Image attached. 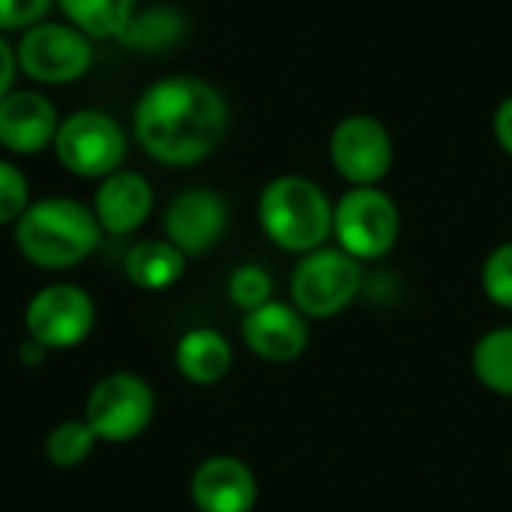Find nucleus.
Segmentation results:
<instances>
[{"instance_id":"nucleus-1","label":"nucleus","mask_w":512,"mask_h":512,"mask_svg":"<svg viewBox=\"0 0 512 512\" xmlns=\"http://www.w3.org/2000/svg\"><path fill=\"white\" fill-rule=\"evenodd\" d=\"M231 108L225 93L198 75H165L153 81L132 108V135L159 165L189 168L225 141Z\"/></svg>"},{"instance_id":"nucleus-2","label":"nucleus","mask_w":512,"mask_h":512,"mask_svg":"<svg viewBox=\"0 0 512 512\" xmlns=\"http://www.w3.org/2000/svg\"><path fill=\"white\" fill-rule=\"evenodd\" d=\"M12 237L21 258L33 267L69 270L96 252L102 228L93 216V207H87L84 201L48 195L30 201L21 219L12 225Z\"/></svg>"},{"instance_id":"nucleus-3","label":"nucleus","mask_w":512,"mask_h":512,"mask_svg":"<svg viewBox=\"0 0 512 512\" xmlns=\"http://www.w3.org/2000/svg\"><path fill=\"white\" fill-rule=\"evenodd\" d=\"M258 225L282 252L306 255L333 237V201L315 180L282 174L258 195Z\"/></svg>"},{"instance_id":"nucleus-4","label":"nucleus","mask_w":512,"mask_h":512,"mask_svg":"<svg viewBox=\"0 0 512 512\" xmlns=\"http://www.w3.org/2000/svg\"><path fill=\"white\" fill-rule=\"evenodd\" d=\"M291 303L303 318L327 321L345 312L363 291V264L339 246H321L300 255L291 270Z\"/></svg>"},{"instance_id":"nucleus-5","label":"nucleus","mask_w":512,"mask_h":512,"mask_svg":"<svg viewBox=\"0 0 512 512\" xmlns=\"http://www.w3.org/2000/svg\"><path fill=\"white\" fill-rule=\"evenodd\" d=\"M399 231V204L378 186H351L333 204V237L360 264L387 258L399 243Z\"/></svg>"},{"instance_id":"nucleus-6","label":"nucleus","mask_w":512,"mask_h":512,"mask_svg":"<svg viewBox=\"0 0 512 512\" xmlns=\"http://www.w3.org/2000/svg\"><path fill=\"white\" fill-rule=\"evenodd\" d=\"M51 150L63 171L81 180H102L120 171L126 159V132L108 111L78 108L69 117H60Z\"/></svg>"},{"instance_id":"nucleus-7","label":"nucleus","mask_w":512,"mask_h":512,"mask_svg":"<svg viewBox=\"0 0 512 512\" xmlns=\"http://www.w3.org/2000/svg\"><path fill=\"white\" fill-rule=\"evenodd\" d=\"M18 69L36 84L63 87L81 81L93 66V39L69 21H39L15 45Z\"/></svg>"},{"instance_id":"nucleus-8","label":"nucleus","mask_w":512,"mask_h":512,"mask_svg":"<svg viewBox=\"0 0 512 512\" xmlns=\"http://www.w3.org/2000/svg\"><path fill=\"white\" fill-rule=\"evenodd\" d=\"M156 399L150 384L132 372H111L93 384L84 402V423L105 444L135 441L153 420Z\"/></svg>"},{"instance_id":"nucleus-9","label":"nucleus","mask_w":512,"mask_h":512,"mask_svg":"<svg viewBox=\"0 0 512 512\" xmlns=\"http://www.w3.org/2000/svg\"><path fill=\"white\" fill-rule=\"evenodd\" d=\"M96 327L93 297L72 282H54L39 288L24 309L27 339L45 351H66L81 345Z\"/></svg>"},{"instance_id":"nucleus-10","label":"nucleus","mask_w":512,"mask_h":512,"mask_svg":"<svg viewBox=\"0 0 512 512\" xmlns=\"http://www.w3.org/2000/svg\"><path fill=\"white\" fill-rule=\"evenodd\" d=\"M396 159L393 135L375 114H348L330 132V162L351 186H378Z\"/></svg>"},{"instance_id":"nucleus-11","label":"nucleus","mask_w":512,"mask_h":512,"mask_svg":"<svg viewBox=\"0 0 512 512\" xmlns=\"http://www.w3.org/2000/svg\"><path fill=\"white\" fill-rule=\"evenodd\" d=\"M228 228V201L207 186L183 189L171 198L162 216V231L186 258L207 255Z\"/></svg>"},{"instance_id":"nucleus-12","label":"nucleus","mask_w":512,"mask_h":512,"mask_svg":"<svg viewBox=\"0 0 512 512\" xmlns=\"http://www.w3.org/2000/svg\"><path fill=\"white\" fill-rule=\"evenodd\" d=\"M57 126V105L39 90L15 87L0 99V147L15 156H36L48 150Z\"/></svg>"},{"instance_id":"nucleus-13","label":"nucleus","mask_w":512,"mask_h":512,"mask_svg":"<svg viewBox=\"0 0 512 512\" xmlns=\"http://www.w3.org/2000/svg\"><path fill=\"white\" fill-rule=\"evenodd\" d=\"M246 348L267 363H294L309 348V318L294 303L270 300L243 315L240 324Z\"/></svg>"},{"instance_id":"nucleus-14","label":"nucleus","mask_w":512,"mask_h":512,"mask_svg":"<svg viewBox=\"0 0 512 512\" xmlns=\"http://www.w3.org/2000/svg\"><path fill=\"white\" fill-rule=\"evenodd\" d=\"M189 498L198 512H252L258 504V480L243 459L210 456L192 471Z\"/></svg>"},{"instance_id":"nucleus-15","label":"nucleus","mask_w":512,"mask_h":512,"mask_svg":"<svg viewBox=\"0 0 512 512\" xmlns=\"http://www.w3.org/2000/svg\"><path fill=\"white\" fill-rule=\"evenodd\" d=\"M153 186L138 171L120 168L99 180L93 195V216L102 234L126 237L135 234L153 213Z\"/></svg>"},{"instance_id":"nucleus-16","label":"nucleus","mask_w":512,"mask_h":512,"mask_svg":"<svg viewBox=\"0 0 512 512\" xmlns=\"http://www.w3.org/2000/svg\"><path fill=\"white\" fill-rule=\"evenodd\" d=\"M174 366L189 384L210 387V384H219L231 372L234 348L219 330L195 327L180 336V342L174 348Z\"/></svg>"},{"instance_id":"nucleus-17","label":"nucleus","mask_w":512,"mask_h":512,"mask_svg":"<svg viewBox=\"0 0 512 512\" xmlns=\"http://www.w3.org/2000/svg\"><path fill=\"white\" fill-rule=\"evenodd\" d=\"M186 261L189 258L177 246H171L165 237L162 240H141L126 252L123 273L141 291H168L171 285H177L183 279Z\"/></svg>"},{"instance_id":"nucleus-18","label":"nucleus","mask_w":512,"mask_h":512,"mask_svg":"<svg viewBox=\"0 0 512 512\" xmlns=\"http://www.w3.org/2000/svg\"><path fill=\"white\" fill-rule=\"evenodd\" d=\"M186 15L174 6H147L138 9L132 15V21L126 24V30L120 33V42L132 51H144V54H162L171 51L174 45H180L186 39Z\"/></svg>"},{"instance_id":"nucleus-19","label":"nucleus","mask_w":512,"mask_h":512,"mask_svg":"<svg viewBox=\"0 0 512 512\" xmlns=\"http://www.w3.org/2000/svg\"><path fill=\"white\" fill-rule=\"evenodd\" d=\"M63 18L87 33L93 42L120 39L132 15L138 12V0H54Z\"/></svg>"},{"instance_id":"nucleus-20","label":"nucleus","mask_w":512,"mask_h":512,"mask_svg":"<svg viewBox=\"0 0 512 512\" xmlns=\"http://www.w3.org/2000/svg\"><path fill=\"white\" fill-rule=\"evenodd\" d=\"M471 369L489 393L512 399V327L489 330L477 339Z\"/></svg>"},{"instance_id":"nucleus-21","label":"nucleus","mask_w":512,"mask_h":512,"mask_svg":"<svg viewBox=\"0 0 512 512\" xmlns=\"http://www.w3.org/2000/svg\"><path fill=\"white\" fill-rule=\"evenodd\" d=\"M96 435L93 429L81 420H63L60 426H54L45 438V459L66 471V468H78L90 459L93 447H96Z\"/></svg>"},{"instance_id":"nucleus-22","label":"nucleus","mask_w":512,"mask_h":512,"mask_svg":"<svg viewBox=\"0 0 512 512\" xmlns=\"http://www.w3.org/2000/svg\"><path fill=\"white\" fill-rule=\"evenodd\" d=\"M228 300L243 309L252 312L264 303L273 300V279L264 267L258 264H240L231 276H228Z\"/></svg>"},{"instance_id":"nucleus-23","label":"nucleus","mask_w":512,"mask_h":512,"mask_svg":"<svg viewBox=\"0 0 512 512\" xmlns=\"http://www.w3.org/2000/svg\"><path fill=\"white\" fill-rule=\"evenodd\" d=\"M480 285L489 303L512 312V240L495 246L486 255L483 270H480Z\"/></svg>"},{"instance_id":"nucleus-24","label":"nucleus","mask_w":512,"mask_h":512,"mask_svg":"<svg viewBox=\"0 0 512 512\" xmlns=\"http://www.w3.org/2000/svg\"><path fill=\"white\" fill-rule=\"evenodd\" d=\"M27 207H30V183L24 171L15 162L0 159V225H15Z\"/></svg>"},{"instance_id":"nucleus-25","label":"nucleus","mask_w":512,"mask_h":512,"mask_svg":"<svg viewBox=\"0 0 512 512\" xmlns=\"http://www.w3.org/2000/svg\"><path fill=\"white\" fill-rule=\"evenodd\" d=\"M54 0H0V33H24L45 21Z\"/></svg>"},{"instance_id":"nucleus-26","label":"nucleus","mask_w":512,"mask_h":512,"mask_svg":"<svg viewBox=\"0 0 512 512\" xmlns=\"http://www.w3.org/2000/svg\"><path fill=\"white\" fill-rule=\"evenodd\" d=\"M18 54H15V45L6 39V33H0V99L6 93L15 90V78H18Z\"/></svg>"},{"instance_id":"nucleus-27","label":"nucleus","mask_w":512,"mask_h":512,"mask_svg":"<svg viewBox=\"0 0 512 512\" xmlns=\"http://www.w3.org/2000/svg\"><path fill=\"white\" fill-rule=\"evenodd\" d=\"M492 132H495V141L501 144V150L512 159V96H507L495 114H492Z\"/></svg>"}]
</instances>
